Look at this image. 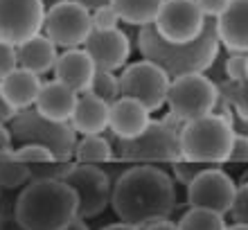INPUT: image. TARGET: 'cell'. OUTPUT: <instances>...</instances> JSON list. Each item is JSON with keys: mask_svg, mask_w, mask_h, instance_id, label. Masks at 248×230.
I'll return each mask as SVG.
<instances>
[{"mask_svg": "<svg viewBox=\"0 0 248 230\" xmlns=\"http://www.w3.org/2000/svg\"><path fill=\"white\" fill-rule=\"evenodd\" d=\"M144 230H178V226L174 224V221H170V219H160V221H156V224L147 226Z\"/></svg>", "mask_w": 248, "mask_h": 230, "instance_id": "40", "label": "cell"}, {"mask_svg": "<svg viewBox=\"0 0 248 230\" xmlns=\"http://www.w3.org/2000/svg\"><path fill=\"white\" fill-rule=\"evenodd\" d=\"M228 160H232V163H248V136H244V133H235L232 136Z\"/></svg>", "mask_w": 248, "mask_h": 230, "instance_id": "34", "label": "cell"}, {"mask_svg": "<svg viewBox=\"0 0 248 230\" xmlns=\"http://www.w3.org/2000/svg\"><path fill=\"white\" fill-rule=\"evenodd\" d=\"M217 91L226 99V104L232 108V115L248 122V79L246 81H217Z\"/></svg>", "mask_w": 248, "mask_h": 230, "instance_id": "24", "label": "cell"}, {"mask_svg": "<svg viewBox=\"0 0 248 230\" xmlns=\"http://www.w3.org/2000/svg\"><path fill=\"white\" fill-rule=\"evenodd\" d=\"M14 115H16V111H14L12 106L2 99V95H0V124H9V120H12Z\"/></svg>", "mask_w": 248, "mask_h": 230, "instance_id": "38", "label": "cell"}, {"mask_svg": "<svg viewBox=\"0 0 248 230\" xmlns=\"http://www.w3.org/2000/svg\"><path fill=\"white\" fill-rule=\"evenodd\" d=\"M102 230H140V228H136V226H129V224H111V226H106V228H102Z\"/></svg>", "mask_w": 248, "mask_h": 230, "instance_id": "43", "label": "cell"}, {"mask_svg": "<svg viewBox=\"0 0 248 230\" xmlns=\"http://www.w3.org/2000/svg\"><path fill=\"white\" fill-rule=\"evenodd\" d=\"M230 126H232V131H235V133H244V136H248V122H244V120H239V118H235V115H232Z\"/></svg>", "mask_w": 248, "mask_h": 230, "instance_id": "41", "label": "cell"}, {"mask_svg": "<svg viewBox=\"0 0 248 230\" xmlns=\"http://www.w3.org/2000/svg\"><path fill=\"white\" fill-rule=\"evenodd\" d=\"M14 217L23 230H65L77 219V194L63 181H30L18 190Z\"/></svg>", "mask_w": 248, "mask_h": 230, "instance_id": "3", "label": "cell"}, {"mask_svg": "<svg viewBox=\"0 0 248 230\" xmlns=\"http://www.w3.org/2000/svg\"><path fill=\"white\" fill-rule=\"evenodd\" d=\"M30 181V167L12 153L0 156V190H20Z\"/></svg>", "mask_w": 248, "mask_h": 230, "instance_id": "26", "label": "cell"}, {"mask_svg": "<svg viewBox=\"0 0 248 230\" xmlns=\"http://www.w3.org/2000/svg\"><path fill=\"white\" fill-rule=\"evenodd\" d=\"M46 9L41 0H0V41L20 46L43 32Z\"/></svg>", "mask_w": 248, "mask_h": 230, "instance_id": "12", "label": "cell"}, {"mask_svg": "<svg viewBox=\"0 0 248 230\" xmlns=\"http://www.w3.org/2000/svg\"><path fill=\"white\" fill-rule=\"evenodd\" d=\"M232 221L239 226H248V183H242L235 192L232 205H230Z\"/></svg>", "mask_w": 248, "mask_h": 230, "instance_id": "32", "label": "cell"}, {"mask_svg": "<svg viewBox=\"0 0 248 230\" xmlns=\"http://www.w3.org/2000/svg\"><path fill=\"white\" fill-rule=\"evenodd\" d=\"M61 2H65V0H41V5H43V9H52V7H57V5H61Z\"/></svg>", "mask_w": 248, "mask_h": 230, "instance_id": "44", "label": "cell"}, {"mask_svg": "<svg viewBox=\"0 0 248 230\" xmlns=\"http://www.w3.org/2000/svg\"><path fill=\"white\" fill-rule=\"evenodd\" d=\"M111 208L122 224L144 230L160 219H170L176 208V187L165 169L136 165L124 169L111 190Z\"/></svg>", "mask_w": 248, "mask_h": 230, "instance_id": "1", "label": "cell"}, {"mask_svg": "<svg viewBox=\"0 0 248 230\" xmlns=\"http://www.w3.org/2000/svg\"><path fill=\"white\" fill-rule=\"evenodd\" d=\"M170 165H171V171H174L176 181L183 185V187H187L203 169L210 167V165H205V163H192V160H183V158L176 160V163H170Z\"/></svg>", "mask_w": 248, "mask_h": 230, "instance_id": "31", "label": "cell"}, {"mask_svg": "<svg viewBox=\"0 0 248 230\" xmlns=\"http://www.w3.org/2000/svg\"><path fill=\"white\" fill-rule=\"evenodd\" d=\"M72 165H75V160H50V163L27 165L30 167V181H63V176L70 171Z\"/></svg>", "mask_w": 248, "mask_h": 230, "instance_id": "28", "label": "cell"}, {"mask_svg": "<svg viewBox=\"0 0 248 230\" xmlns=\"http://www.w3.org/2000/svg\"><path fill=\"white\" fill-rule=\"evenodd\" d=\"M223 70H226V79H228V81H246L248 79L246 54H230Z\"/></svg>", "mask_w": 248, "mask_h": 230, "instance_id": "33", "label": "cell"}, {"mask_svg": "<svg viewBox=\"0 0 248 230\" xmlns=\"http://www.w3.org/2000/svg\"><path fill=\"white\" fill-rule=\"evenodd\" d=\"M149 122H151V113L140 102H136V99L120 97L118 102L111 104L108 129H111L113 138H118V140L138 138L149 126Z\"/></svg>", "mask_w": 248, "mask_h": 230, "instance_id": "17", "label": "cell"}, {"mask_svg": "<svg viewBox=\"0 0 248 230\" xmlns=\"http://www.w3.org/2000/svg\"><path fill=\"white\" fill-rule=\"evenodd\" d=\"M217 36L230 54L248 52V0H230L215 18Z\"/></svg>", "mask_w": 248, "mask_h": 230, "instance_id": "15", "label": "cell"}, {"mask_svg": "<svg viewBox=\"0 0 248 230\" xmlns=\"http://www.w3.org/2000/svg\"><path fill=\"white\" fill-rule=\"evenodd\" d=\"M12 156L25 165H39V163H50V160H54L52 153L41 145H20L12 152Z\"/></svg>", "mask_w": 248, "mask_h": 230, "instance_id": "29", "label": "cell"}, {"mask_svg": "<svg viewBox=\"0 0 248 230\" xmlns=\"http://www.w3.org/2000/svg\"><path fill=\"white\" fill-rule=\"evenodd\" d=\"M63 183L77 194L79 219H95L111 205L113 181L99 165L75 163L63 176Z\"/></svg>", "mask_w": 248, "mask_h": 230, "instance_id": "9", "label": "cell"}, {"mask_svg": "<svg viewBox=\"0 0 248 230\" xmlns=\"http://www.w3.org/2000/svg\"><path fill=\"white\" fill-rule=\"evenodd\" d=\"M77 92L63 86L61 81H43L39 91V97L34 102V108L43 115V118L52 120V122H68L77 104Z\"/></svg>", "mask_w": 248, "mask_h": 230, "instance_id": "20", "label": "cell"}, {"mask_svg": "<svg viewBox=\"0 0 248 230\" xmlns=\"http://www.w3.org/2000/svg\"><path fill=\"white\" fill-rule=\"evenodd\" d=\"M41 84H43V79L39 75L23 70V68H14L12 73L0 79V95L18 113L34 106L36 97H39Z\"/></svg>", "mask_w": 248, "mask_h": 230, "instance_id": "19", "label": "cell"}, {"mask_svg": "<svg viewBox=\"0 0 248 230\" xmlns=\"http://www.w3.org/2000/svg\"><path fill=\"white\" fill-rule=\"evenodd\" d=\"M14 152V142H12V133L7 129V124H0V156Z\"/></svg>", "mask_w": 248, "mask_h": 230, "instance_id": "37", "label": "cell"}, {"mask_svg": "<svg viewBox=\"0 0 248 230\" xmlns=\"http://www.w3.org/2000/svg\"><path fill=\"white\" fill-rule=\"evenodd\" d=\"M246 73H248V52H246Z\"/></svg>", "mask_w": 248, "mask_h": 230, "instance_id": "46", "label": "cell"}, {"mask_svg": "<svg viewBox=\"0 0 248 230\" xmlns=\"http://www.w3.org/2000/svg\"><path fill=\"white\" fill-rule=\"evenodd\" d=\"M194 2H196V7L201 9V14L205 18H217V16L228 7L230 0H194Z\"/></svg>", "mask_w": 248, "mask_h": 230, "instance_id": "36", "label": "cell"}, {"mask_svg": "<svg viewBox=\"0 0 248 230\" xmlns=\"http://www.w3.org/2000/svg\"><path fill=\"white\" fill-rule=\"evenodd\" d=\"M65 230H91L88 228V224H86V219H72L70 224L65 226Z\"/></svg>", "mask_w": 248, "mask_h": 230, "instance_id": "42", "label": "cell"}, {"mask_svg": "<svg viewBox=\"0 0 248 230\" xmlns=\"http://www.w3.org/2000/svg\"><path fill=\"white\" fill-rule=\"evenodd\" d=\"M165 0H111L113 9L118 12L120 20L126 25H154Z\"/></svg>", "mask_w": 248, "mask_h": 230, "instance_id": "22", "label": "cell"}, {"mask_svg": "<svg viewBox=\"0 0 248 230\" xmlns=\"http://www.w3.org/2000/svg\"><path fill=\"white\" fill-rule=\"evenodd\" d=\"M95 63L93 59L86 54L84 47H72V50H63V52L57 57V63H54L52 73L54 79L61 81L63 86L72 88V91L81 95V92H88L91 88V81L95 77Z\"/></svg>", "mask_w": 248, "mask_h": 230, "instance_id": "16", "label": "cell"}, {"mask_svg": "<svg viewBox=\"0 0 248 230\" xmlns=\"http://www.w3.org/2000/svg\"><path fill=\"white\" fill-rule=\"evenodd\" d=\"M14 68H18V61H16V47L0 41V79L12 73Z\"/></svg>", "mask_w": 248, "mask_h": 230, "instance_id": "35", "label": "cell"}, {"mask_svg": "<svg viewBox=\"0 0 248 230\" xmlns=\"http://www.w3.org/2000/svg\"><path fill=\"white\" fill-rule=\"evenodd\" d=\"M118 79L122 97H131L140 102L149 113L160 111L167 102V91H170L171 79L167 77L163 68H158L151 61L142 59L124 66Z\"/></svg>", "mask_w": 248, "mask_h": 230, "instance_id": "8", "label": "cell"}, {"mask_svg": "<svg viewBox=\"0 0 248 230\" xmlns=\"http://www.w3.org/2000/svg\"><path fill=\"white\" fill-rule=\"evenodd\" d=\"M57 50H59V47L54 46L43 32L36 34L32 39H27L25 43L16 46V61H18V68L43 77V75L50 73L54 68V63H57V57H59Z\"/></svg>", "mask_w": 248, "mask_h": 230, "instance_id": "21", "label": "cell"}, {"mask_svg": "<svg viewBox=\"0 0 248 230\" xmlns=\"http://www.w3.org/2000/svg\"><path fill=\"white\" fill-rule=\"evenodd\" d=\"M72 2H77V5H81L84 9H88V12H95L97 7L111 5V0H72Z\"/></svg>", "mask_w": 248, "mask_h": 230, "instance_id": "39", "label": "cell"}, {"mask_svg": "<svg viewBox=\"0 0 248 230\" xmlns=\"http://www.w3.org/2000/svg\"><path fill=\"white\" fill-rule=\"evenodd\" d=\"M181 122L174 115L167 120H151L138 138L118 140L115 138V158L124 163H176L181 160Z\"/></svg>", "mask_w": 248, "mask_h": 230, "instance_id": "4", "label": "cell"}, {"mask_svg": "<svg viewBox=\"0 0 248 230\" xmlns=\"http://www.w3.org/2000/svg\"><path fill=\"white\" fill-rule=\"evenodd\" d=\"M178 230H226L223 215L212 210H201V208H189L178 219Z\"/></svg>", "mask_w": 248, "mask_h": 230, "instance_id": "25", "label": "cell"}, {"mask_svg": "<svg viewBox=\"0 0 248 230\" xmlns=\"http://www.w3.org/2000/svg\"><path fill=\"white\" fill-rule=\"evenodd\" d=\"M75 163L79 165H106L115 160L113 142L102 136H81L75 145Z\"/></svg>", "mask_w": 248, "mask_h": 230, "instance_id": "23", "label": "cell"}, {"mask_svg": "<svg viewBox=\"0 0 248 230\" xmlns=\"http://www.w3.org/2000/svg\"><path fill=\"white\" fill-rule=\"evenodd\" d=\"M12 133L14 149L20 145H41L54 156V160H72L77 133L68 122H52L36 108L18 111L7 124Z\"/></svg>", "mask_w": 248, "mask_h": 230, "instance_id": "5", "label": "cell"}, {"mask_svg": "<svg viewBox=\"0 0 248 230\" xmlns=\"http://www.w3.org/2000/svg\"><path fill=\"white\" fill-rule=\"evenodd\" d=\"M91 95L99 97L102 102L111 106L113 102H118L122 97L120 92V79L115 73H108V70H95V77L91 81V88H88Z\"/></svg>", "mask_w": 248, "mask_h": 230, "instance_id": "27", "label": "cell"}, {"mask_svg": "<svg viewBox=\"0 0 248 230\" xmlns=\"http://www.w3.org/2000/svg\"><path fill=\"white\" fill-rule=\"evenodd\" d=\"M232 136H235L232 126L215 113L185 122L178 133L181 156L183 160H192V163L219 165L228 160Z\"/></svg>", "mask_w": 248, "mask_h": 230, "instance_id": "6", "label": "cell"}, {"mask_svg": "<svg viewBox=\"0 0 248 230\" xmlns=\"http://www.w3.org/2000/svg\"><path fill=\"white\" fill-rule=\"evenodd\" d=\"M91 30V12L72 0L47 9L43 18V34L61 50L81 47Z\"/></svg>", "mask_w": 248, "mask_h": 230, "instance_id": "10", "label": "cell"}, {"mask_svg": "<svg viewBox=\"0 0 248 230\" xmlns=\"http://www.w3.org/2000/svg\"><path fill=\"white\" fill-rule=\"evenodd\" d=\"M205 16L196 7L194 0H165L154 30L167 43H189L203 32Z\"/></svg>", "mask_w": 248, "mask_h": 230, "instance_id": "11", "label": "cell"}, {"mask_svg": "<svg viewBox=\"0 0 248 230\" xmlns=\"http://www.w3.org/2000/svg\"><path fill=\"white\" fill-rule=\"evenodd\" d=\"M235 192L237 187L232 183V178L223 169H219L217 165H210L208 169H203L187 185V205L219 212V215H228Z\"/></svg>", "mask_w": 248, "mask_h": 230, "instance_id": "13", "label": "cell"}, {"mask_svg": "<svg viewBox=\"0 0 248 230\" xmlns=\"http://www.w3.org/2000/svg\"><path fill=\"white\" fill-rule=\"evenodd\" d=\"M226 230H248V226H239V224H232V226H226Z\"/></svg>", "mask_w": 248, "mask_h": 230, "instance_id": "45", "label": "cell"}, {"mask_svg": "<svg viewBox=\"0 0 248 230\" xmlns=\"http://www.w3.org/2000/svg\"><path fill=\"white\" fill-rule=\"evenodd\" d=\"M81 47L93 59L97 70H108V73H115V70L124 68L131 57L129 34L122 32L120 27L118 30H106V32L91 30Z\"/></svg>", "mask_w": 248, "mask_h": 230, "instance_id": "14", "label": "cell"}, {"mask_svg": "<svg viewBox=\"0 0 248 230\" xmlns=\"http://www.w3.org/2000/svg\"><path fill=\"white\" fill-rule=\"evenodd\" d=\"M217 97H219V91L215 81L205 73H192L171 79L165 104L170 108V115L185 124L203 115H210L215 111Z\"/></svg>", "mask_w": 248, "mask_h": 230, "instance_id": "7", "label": "cell"}, {"mask_svg": "<svg viewBox=\"0 0 248 230\" xmlns=\"http://www.w3.org/2000/svg\"><path fill=\"white\" fill-rule=\"evenodd\" d=\"M219 46L221 43L217 36L215 18H205L203 32L189 43H167L158 36L154 25H144L138 30V50L142 59L163 68L170 79L192 73H208L215 66Z\"/></svg>", "mask_w": 248, "mask_h": 230, "instance_id": "2", "label": "cell"}, {"mask_svg": "<svg viewBox=\"0 0 248 230\" xmlns=\"http://www.w3.org/2000/svg\"><path fill=\"white\" fill-rule=\"evenodd\" d=\"M120 23H122V20H120L118 12L113 9V5L97 7L95 12H91L93 30H99V32H106V30H118Z\"/></svg>", "mask_w": 248, "mask_h": 230, "instance_id": "30", "label": "cell"}, {"mask_svg": "<svg viewBox=\"0 0 248 230\" xmlns=\"http://www.w3.org/2000/svg\"><path fill=\"white\" fill-rule=\"evenodd\" d=\"M108 111L111 106L106 102L91 92H81L68 124L75 129L77 136H102L108 131Z\"/></svg>", "mask_w": 248, "mask_h": 230, "instance_id": "18", "label": "cell"}]
</instances>
